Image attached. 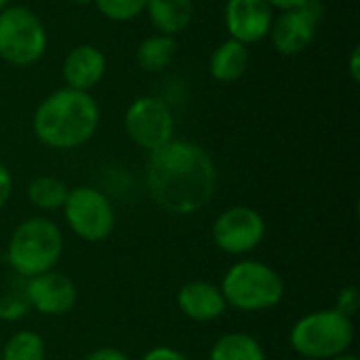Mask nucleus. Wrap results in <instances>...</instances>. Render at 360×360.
Returning <instances> with one entry per match:
<instances>
[{"instance_id":"nucleus-1","label":"nucleus","mask_w":360,"mask_h":360,"mask_svg":"<svg viewBox=\"0 0 360 360\" xmlns=\"http://www.w3.org/2000/svg\"><path fill=\"white\" fill-rule=\"evenodd\" d=\"M217 167L211 154L188 139H171L150 152L146 186L150 198L171 215L202 211L217 192Z\"/></svg>"},{"instance_id":"nucleus-2","label":"nucleus","mask_w":360,"mask_h":360,"mask_svg":"<svg viewBox=\"0 0 360 360\" xmlns=\"http://www.w3.org/2000/svg\"><path fill=\"white\" fill-rule=\"evenodd\" d=\"M99 118L101 112L91 93L65 86L53 91L38 103L32 131L51 150H76L97 133Z\"/></svg>"},{"instance_id":"nucleus-3","label":"nucleus","mask_w":360,"mask_h":360,"mask_svg":"<svg viewBox=\"0 0 360 360\" xmlns=\"http://www.w3.org/2000/svg\"><path fill=\"white\" fill-rule=\"evenodd\" d=\"M63 255L61 228L49 217H27L11 234L6 262L21 278H32L55 270Z\"/></svg>"},{"instance_id":"nucleus-4","label":"nucleus","mask_w":360,"mask_h":360,"mask_svg":"<svg viewBox=\"0 0 360 360\" xmlns=\"http://www.w3.org/2000/svg\"><path fill=\"white\" fill-rule=\"evenodd\" d=\"M228 308L240 312H268L285 297L283 276L257 259H240L228 268L219 285Z\"/></svg>"},{"instance_id":"nucleus-5","label":"nucleus","mask_w":360,"mask_h":360,"mask_svg":"<svg viewBox=\"0 0 360 360\" xmlns=\"http://www.w3.org/2000/svg\"><path fill=\"white\" fill-rule=\"evenodd\" d=\"M291 348L306 360H329L346 354L354 344L352 319L331 310L304 314L289 333Z\"/></svg>"},{"instance_id":"nucleus-6","label":"nucleus","mask_w":360,"mask_h":360,"mask_svg":"<svg viewBox=\"0 0 360 360\" xmlns=\"http://www.w3.org/2000/svg\"><path fill=\"white\" fill-rule=\"evenodd\" d=\"M46 44V27L34 11L21 4H8L0 11V59L27 68L42 59Z\"/></svg>"},{"instance_id":"nucleus-7","label":"nucleus","mask_w":360,"mask_h":360,"mask_svg":"<svg viewBox=\"0 0 360 360\" xmlns=\"http://www.w3.org/2000/svg\"><path fill=\"white\" fill-rule=\"evenodd\" d=\"M61 211L68 228L84 243H101L116 228V211L112 200L101 190L91 186L72 188Z\"/></svg>"},{"instance_id":"nucleus-8","label":"nucleus","mask_w":360,"mask_h":360,"mask_svg":"<svg viewBox=\"0 0 360 360\" xmlns=\"http://www.w3.org/2000/svg\"><path fill=\"white\" fill-rule=\"evenodd\" d=\"M211 238L226 255H247L264 243L266 219L253 207L234 205L215 217Z\"/></svg>"},{"instance_id":"nucleus-9","label":"nucleus","mask_w":360,"mask_h":360,"mask_svg":"<svg viewBox=\"0 0 360 360\" xmlns=\"http://www.w3.org/2000/svg\"><path fill=\"white\" fill-rule=\"evenodd\" d=\"M124 131L137 148L154 152L175 139V118L162 99L137 97L124 112Z\"/></svg>"},{"instance_id":"nucleus-10","label":"nucleus","mask_w":360,"mask_h":360,"mask_svg":"<svg viewBox=\"0 0 360 360\" xmlns=\"http://www.w3.org/2000/svg\"><path fill=\"white\" fill-rule=\"evenodd\" d=\"M323 19V4L310 0L308 4L291 11H281L270 27V38L281 55H300L316 38L319 21Z\"/></svg>"},{"instance_id":"nucleus-11","label":"nucleus","mask_w":360,"mask_h":360,"mask_svg":"<svg viewBox=\"0 0 360 360\" xmlns=\"http://www.w3.org/2000/svg\"><path fill=\"white\" fill-rule=\"evenodd\" d=\"M23 295L30 310L42 316H65L78 302V287L70 276L51 270L27 278L23 285Z\"/></svg>"},{"instance_id":"nucleus-12","label":"nucleus","mask_w":360,"mask_h":360,"mask_svg":"<svg viewBox=\"0 0 360 360\" xmlns=\"http://www.w3.org/2000/svg\"><path fill=\"white\" fill-rule=\"evenodd\" d=\"M224 21L230 38L243 44H253L268 38L274 21V8L266 0H228Z\"/></svg>"},{"instance_id":"nucleus-13","label":"nucleus","mask_w":360,"mask_h":360,"mask_svg":"<svg viewBox=\"0 0 360 360\" xmlns=\"http://www.w3.org/2000/svg\"><path fill=\"white\" fill-rule=\"evenodd\" d=\"M179 312L194 323H213L228 310L219 285L209 281H190L177 293Z\"/></svg>"},{"instance_id":"nucleus-14","label":"nucleus","mask_w":360,"mask_h":360,"mask_svg":"<svg viewBox=\"0 0 360 360\" xmlns=\"http://www.w3.org/2000/svg\"><path fill=\"white\" fill-rule=\"evenodd\" d=\"M108 70V59L101 49L93 44L74 46L63 59V80L70 89L91 91L95 89Z\"/></svg>"},{"instance_id":"nucleus-15","label":"nucleus","mask_w":360,"mask_h":360,"mask_svg":"<svg viewBox=\"0 0 360 360\" xmlns=\"http://www.w3.org/2000/svg\"><path fill=\"white\" fill-rule=\"evenodd\" d=\"M146 11L158 34L173 36V38L184 30H188L194 17L192 0H148Z\"/></svg>"},{"instance_id":"nucleus-16","label":"nucleus","mask_w":360,"mask_h":360,"mask_svg":"<svg viewBox=\"0 0 360 360\" xmlns=\"http://www.w3.org/2000/svg\"><path fill=\"white\" fill-rule=\"evenodd\" d=\"M249 49L247 44L228 38L224 40L209 59V72L217 82H236L249 70Z\"/></svg>"},{"instance_id":"nucleus-17","label":"nucleus","mask_w":360,"mask_h":360,"mask_svg":"<svg viewBox=\"0 0 360 360\" xmlns=\"http://www.w3.org/2000/svg\"><path fill=\"white\" fill-rule=\"evenodd\" d=\"M209 360H266V350L251 333L232 331L213 342Z\"/></svg>"},{"instance_id":"nucleus-18","label":"nucleus","mask_w":360,"mask_h":360,"mask_svg":"<svg viewBox=\"0 0 360 360\" xmlns=\"http://www.w3.org/2000/svg\"><path fill=\"white\" fill-rule=\"evenodd\" d=\"M177 55V40L173 36L154 34L137 46V63L146 72H162Z\"/></svg>"},{"instance_id":"nucleus-19","label":"nucleus","mask_w":360,"mask_h":360,"mask_svg":"<svg viewBox=\"0 0 360 360\" xmlns=\"http://www.w3.org/2000/svg\"><path fill=\"white\" fill-rule=\"evenodd\" d=\"M68 192L70 188L61 179L53 175H38L27 186V200L32 202V207L44 213H53V211L63 209Z\"/></svg>"},{"instance_id":"nucleus-20","label":"nucleus","mask_w":360,"mask_h":360,"mask_svg":"<svg viewBox=\"0 0 360 360\" xmlns=\"http://www.w3.org/2000/svg\"><path fill=\"white\" fill-rule=\"evenodd\" d=\"M46 359V344L40 333L23 329L13 333L0 352V360H44Z\"/></svg>"},{"instance_id":"nucleus-21","label":"nucleus","mask_w":360,"mask_h":360,"mask_svg":"<svg viewBox=\"0 0 360 360\" xmlns=\"http://www.w3.org/2000/svg\"><path fill=\"white\" fill-rule=\"evenodd\" d=\"M97 11L110 21H133L146 11L148 0H93Z\"/></svg>"},{"instance_id":"nucleus-22","label":"nucleus","mask_w":360,"mask_h":360,"mask_svg":"<svg viewBox=\"0 0 360 360\" xmlns=\"http://www.w3.org/2000/svg\"><path fill=\"white\" fill-rule=\"evenodd\" d=\"M30 314V304L23 295V289H13L0 295V321L17 323Z\"/></svg>"},{"instance_id":"nucleus-23","label":"nucleus","mask_w":360,"mask_h":360,"mask_svg":"<svg viewBox=\"0 0 360 360\" xmlns=\"http://www.w3.org/2000/svg\"><path fill=\"white\" fill-rule=\"evenodd\" d=\"M360 306V295L359 287L356 285H346L338 291V297H335V310L348 319L354 321L356 312H359Z\"/></svg>"},{"instance_id":"nucleus-24","label":"nucleus","mask_w":360,"mask_h":360,"mask_svg":"<svg viewBox=\"0 0 360 360\" xmlns=\"http://www.w3.org/2000/svg\"><path fill=\"white\" fill-rule=\"evenodd\" d=\"M141 360H192V359H190V356H186L184 352H179V350L171 348V346H156V348L148 350Z\"/></svg>"},{"instance_id":"nucleus-25","label":"nucleus","mask_w":360,"mask_h":360,"mask_svg":"<svg viewBox=\"0 0 360 360\" xmlns=\"http://www.w3.org/2000/svg\"><path fill=\"white\" fill-rule=\"evenodd\" d=\"M11 196H13V175L4 165H0V209L11 200Z\"/></svg>"},{"instance_id":"nucleus-26","label":"nucleus","mask_w":360,"mask_h":360,"mask_svg":"<svg viewBox=\"0 0 360 360\" xmlns=\"http://www.w3.org/2000/svg\"><path fill=\"white\" fill-rule=\"evenodd\" d=\"M84 360H131V359H129V354H124L122 350H118V348H108V346H105V348H97V350L89 352Z\"/></svg>"},{"instance_id":"nucleus-27","label":"nucleus","mask_w":360,"mask_h":360,"mask_svg":"<svg viewBox=\"0 0 360 360\" xmlns=\"http://www.w3.org/2000/svg\"><path fill=\"white\" fill-rule=\"evenodd\" d=\"M348 72H350V78H352V82H359L360 80V49L359 46H354V49H352V53H350Z\"/></svg>"},{"instance_id":"nucleus-28","label":"nucleus","mask_w":360,"mask_h":360,"mask_svg":"<svg viewBox=\"0 0 360 360\" xmlns=\"http://www.w3.org/2000/svg\"><path fill=\"white\" fill-rule=\"evenodd\" d=\"M272 8H278V11H291V8H300L304 4H308L310 0H266Z\"/></svg>"},{"instance_id":"nucleus-29","label":"nucleus","mask_w":360,"mask_h":360,"mask_svg":"<svg viewBox=\"0 0 360 360\" xmlns=\"http://www.w3.org/2000/svg\"><path fill=\"white\" fill-rule=\"evenodd\" d=\"M329 360H359V356H354V354L346 352V354H340V356H335V359H329Z\"/></svg>"},{"instance_id":"nucleus-30","label":"nucleus","mask_w":360,"mask_h":360,"mask_svg":"<svg viewBox=\"0 0 360 360\" xmlns=\"http://www.w3.org/2000/svg\"><path fill=\"white\" fill-rule=\"evenodd\" d=\"M70 2H74V4H91L93 0H70Z\"/></svg>"},{"instance_id":"nucleus-31","label":"nucleus","mask_w":360,"mask_h":360,"mask_svg":"<svg viewBox=\"0 0 360 360\" xmlns=\"http://www.w3.org/2000/svg\"><path fill=\"white\" fill-rule=\"evenodd\" d=\"M4 6H8V0H0V11H2Z\"/></svg>"},{"instance_id":"nucleus-32","label":"nucleus","mask_w":360,"mask_h":360,"mask_svg":"<svg viewBox=\"0 0 360 360\" xmlns=\"http://www.w3.org/2000/svg\"><path fill=\"white\" fill-rule=\"evenodd\" d=\"M300 360H306V359H300Z\"/></svg>"}]
</instances>
